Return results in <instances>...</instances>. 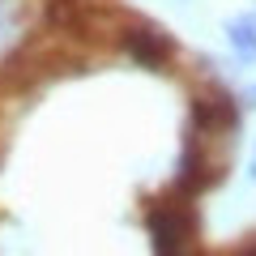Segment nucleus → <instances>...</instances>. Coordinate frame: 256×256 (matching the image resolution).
Returning a JSON list of instances; mask_svg holds the SVG:
<instances>
[{"mask_svg": "<svg viewBox=\"0 0 256 256\" xmlns=\"http://www.w3.org/2000/svg\"><path fill=\"white\" fill-rule=\"evenodd\" d=\"M226 43L239 56V64H256V18H230L226 22Z\"/></svg>", "mask_w": 256, "mask_h": 256, "instance_id": "obj_2", "label": "nucleus"}, {"mask_svg": "<svg viewBox=\"0 0 256 256\" xmlns=\"http://www.w3.org/2000/svg\"><path fill=\"white\" fill-rule=\"evenodd\" d=\"M244 98H248V102H252V107H256V86H252V90H248V94H244Z\"/></svg>", "mask_w": 256, "mask_h": 256, "instance_id": "obj_3", "label": "nucleus"}, {"mask_svg": "<svg viewBox=\"0 0 256 256\" xmlns=\"http://www.w3.org/2000/svg\"><path fill=\"white\" fill-rule=\"evenodd\" d=\"M124 47H128V56L137 64H150V68H158V64L171 56V38H166L162 30H154V26H132L124 34Z\"/></svg>", "mask_w": 256, "mask_h": 256, "instance_id": "obj_1", "label": "nucleus"}]
</instances>
